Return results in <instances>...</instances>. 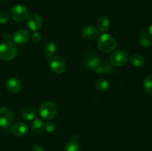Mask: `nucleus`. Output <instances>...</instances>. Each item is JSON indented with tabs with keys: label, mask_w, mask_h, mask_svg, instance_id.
I'll return each instance as SVG.
<instances>
[{
	"label": "nucleus",
	"mask_w": 152,
	"mask_h": 151,
	"mask_svg": "<svg viewBox=\"0 0 152 151\" xmlns=\"http://www.w3.org/2000/svg\"><path fill=\"white\" fill-rule=\"evenodd\" d=\"M32 151H45L44 148L39 144H36L33 147Z\"/></svg>",
	"instance_id": "bb28decb"
},
{
	"label": "nucleus",
	"mask_w": 152,
	"mask_h": 151,
	"mask_svg": "<svg viewBox=\"0 0 152 151\" xmlns=\"http://www.w3.org/2000/svg\"><path fill=\"white\" fill-rule=\"evenodd\" d=\"M117 45V42L112 36L108 33H102L97 41V47L102 53H109L114 51Z\"/></svg>",
	"instance_id": "f257e3e1"
},
{
	"label": "nucleus",
	"mask_w": 152,
	"mask_h": 151,
	"mask_svg": "<svg viewBox=\"0 0 152 151\" xmlns=\"http://www.w3.org/2000/svg\"><path fill=\"white\" fill-rule=\"evenodd\" d=\"M31 38H32V40L34 42L38 43L41 41L42 36H41V34L38 32V31H34V33L32 34V37H31Z\"/></svg>",
	"instance_id": "a878e982"
},
{
	"label": "nucleus",
	"mask_w": 152,
	"mask_h": 151,
	"mask_svg": "<svg viewBox=\"0 0 152 151\" xmlns=\"http://www.w3.org/2000/svg\"><path fill=\"white\" fill-rule=\"evenodd\" d=\"M65 151H80V146L77 141H71L65 145Z\"/></svg>",
	"instance_id": "4be33fe9"
},
{
	"label": "nucleus",
	"mask_w": 152,
	"mask_h": 151,
	"mask_svg": "<svg viewBox=\"0 0 152 151\" xmlns=\"http://www.w3.org/2000/svg\"><path fill=\"white\" fill-rule=\"evenodd\" d=\"M130 63L134 67H141L145 64V59L140 54L133 55L130 58Z\"/></svg>",
	"instance_id": "aec40b11"
},
{
	"label": "nucleus",
	"mask_w": 152,
	"mask_h": 151,
	"mask_svg": "<svg viewBox=\"0 0 152 151\" xmlns=\"http://www.w3.org/2000/svg\"><path fill=\"white\" fill-rule=\"evenodd\" d=\"M18 53V49L13 43L5 41L0 44V59L4 61L13 60Z\"/></svg>",
	"instance_id": "f03ea898"
},
{
	"label": "nucleus",
	"mask_w": 152,
	"mask_h": 151,
	"mask_svg": "<svg viewBox=\"0 0 152 151\" xmlns=\"http://www.w3.org/2000/svg\"><path fill=\"white\" fill-rule=\"evenodd\" d=\"M13 121V114L11 109L7 107H0V127L8 128Z\"/></svg>",
	"instance_id": "423d86ee"
},
{
	"label": "nucleus",
	"mask_w": 152,
	"mask_h": 151,
	"mask_svg": "<svg viewBox=\"0 0 152 151\" xmlns=\"http://www.w3.org/2000/svg\"><path fill=\"white\" fill-rule=\"evenodd\" d=\"M96 25H97L98 30H99L101 33H104L109 28L110 21L107 16H101L97 19Z\"/></svg>",
	"instance_id": "2eb2a0df"
},
{
	"label": "nucleus",
	"mask_w": 152,
	"mask_h": 151,
	"mask_svg": "<svg viewBox=\"0 0 152 151\" xmlns=\"http://www.w3.org/2000/svg\"><path fill=\"white\" fill-rule=\"evenodd\" d=\"M94 87L96 90L99 91H105L109 88L110 82L108 79H105V78H99L96 81Z\"/></svg>",
	"instance_id": "6ab92c4d"
},
{
	"label": "nucleus",
	"mask_w": 152,
	"mask_h": 151,
	"mask_svg": "<svg viewBox=\"0 0 152 151\" xmlns=\"http://www.w3.org/2000/svg\"><path fill=\"white\" fill-rule=\"evenodd\" d=\"M42 25V19L38 14H32L27 19V26L34 31H38Z\"/></svg>",
	"instance_id": "1a4fd4ad"
},
{
	"label": "nucleus",
	"mask_w": 152,
	"mask_h": 151,
	"mask_svg": "<svg viewBox=\"0 0 152 151\" xmlns=\"http://www.w3.org/2000/svg\"><path fill=\"white\" fill-rule=\"evenodd\" d=\"M1 1H4V0H1Z\"/></svg>",
	"instance_id": "c85d7f7f"
},
{
	"label": "nucleus",
	"mask_w": 152,
	"mask_h": 151,
	"mask_svg": "<svg viewBox=\"0 0 152 151\" xmlns=\"http://www.w3.org/2000/svg\"><path fill=\"white\" fill-rule=\"evenodd\" d=\"M101 64H102L101 59L94 53H89L85 58L84 65L86 68L88 70H95Z\"/></svg>",
	"instance_id": "6e6552de"
},
{
	"label": "nucleus",
	"mask_w": 152,
	"mask_h": 151,
	"mask_svg": "<svg viewBox=\"0 0 152 151\" xmlns=\"http://www.w3.org/2000/svg\"><path fill=\"white\" fill-rule=\"evenodd\" d=\"M148 34H149V35H150V36L152 37V24H151V25H150L149 28H148Z\"/></svg>",
	"instance_id": "cd10ccee"
},
{
	"label": "nucleus",
	"mask_w": 152,
	"mask_h": 151,
	"mask_svg": "<svg viewBox=\"0 0 152 151\" xmlns=\"http://www.w3.org/2000/svg\"><path fill=\"white\" fill-rule=\"evenodd\" d=\"M110 64V63H109ZM108 63L105 64L103 65H99V67L96 68L94 70L95 72L98 74H102V73H109L112 70V68L110 66V65Z\"/></svg>",
	"instance_id": "5701e85b"
},
{
	"label": "nucleus",
	"mask_w": 152,
	"mask_h": 151,
	"mask_svg": "<svg viewBox=\"0 0 152 151\" xmlns=\"http://www.w3.org/2000/svg\"><path fill=\"white\" fill-rule=\"evenodd\" d=\"M143 88L148 94L152 95V75L148 76L143 81Z\"/></svg>",
	"instance_id": "412c9836"
},
{
	"label": "nucleus",
	"mask_w": 152,
	"mask_h": 151,
	"mask_svg": "<svg viewBox=\"0 0 152 151\" xmlns=\"http://www.w3.org/2000/svg\"><path fill=\"white\" fill-rule=\"evenodd\" d=\"M30 35L28 31L26 30H18L14 33L13 36V39L15 43L17 44H24L27 43L29 40Z\"/></svg>",
	"instance_id": "9b49d317"
},
{
	"label": "nucleus",
	"mask_w": 152,
	"mask_h": 151,
	"mask_svg": "<svg viewBox=\"0 0 152 151\" xmlns=\"http://www.w3.org/2000/svg\"><path fill=\"white\" fill-rule=\"evenodd\" d=\"M56 126L53 122H46L44 124V130H46L48 133H53L56 130Z\"/></svg>",
	"instance_id": "b1692460"
},
{
	"label": "nucleus",
	"mask_w": 152,
	"mask_h": 151,
	"mask_svg": "<svg viewBox=\"0 0 152 151\" xmlns=\"http://www.w3.org/2000/svg\"><path fill=\"white\" fill-rule=\"evenodd\" d=\"M44 124L40 118H34L31 123V130L36 133H40L44 130Z\"/></svg>",
	"instance_id": "a211bd4d"
},
{
	"label": "nucleus",
	"mask_w": 152,
	"mask_h": 151,
	"mask_svg": "<svg viewBox=\"0 0 152 151\" xmlns=\"http://www.w3.org/2000/svg\"><path fill=\"white\" fill-rule=\"evenodd\" d=\"M139 41L142 47H145V48H148L152 44V41L150 38V35L145 29H142L140 33Z\"/></svg>",
	"instance_id": "4468645a"
},
{
	"label": "nucleus",
	"mask_w": 152,
	"mask_h": 151,
	"mask_svg": "<svg viewBox=\"0 0 152 151\" xmlns=\"http://www.w3.org/2000/svg\"><path fill=\"white\" fill-rule=\"evenodd\" d=\"M40 116L46 120H50L56 117L58 113V107L54 102H46L40 106L39 109Z\"/></svg>",
	"instance_id": "7ed1b4c3"
},
{
	"label": "nucleus",
	"mask_w": 152,
	"mask_h": 151,
	"mask_svg": "<svg viewBox=\"0 0 152 151\" xmlns=\"http://www.w3.org/2000/svg\"><path fill=\"white\" fill-rule=\"evenodd\" d=\"M82 36L83 38L88 41H92L95 39L99 36V30L96 28L92 25L85 27L82 30Z\"/></svg>",
	"instance_id": "9d476101"
},
{
	"label": "nucleus",
	"mask_w": 152,
	"mask_h": 151,
	"mask_svg": "<svg viewBox=\"0 0 152 151\" xmlns=\"http://www.w3.org/2000/svg\"><path fill=\"white\" fill-rule=\"evenodd\" d=\"M6 87L11 93H18L22 89V84L17 78H10L6 81Z\"/></svg>",
	"instance_id": "ddd939ff"
},
{
	"label": "nucleus",
	"mask_w": 152,
	"mask_h": 151,
	"mask_svg": "<svg viewBox=\"0 0 152 151\" xmlns=\"http://www.w3.org/2000/svg\"><path fill=\"white\" fill-rule=\"evenodd\" d=\"M9 17H10V14L8 13V12L4 11V10L0 12V24L4 25V24L7 23V21L9 20Z\"/></svg>",
	"instance_id": "393cba45"
},
{
	"label": "nucleus",
	"mask_w": 152,
	"mask_h": 151,
	"mask_svg": "<svg viewBox=\"0 0 152 151\" xmlns=\"http://www.w3.org/2000/svg\"><path fill=\"white\" fill-rule=\"evenodd\" d=\"M36 115H37V112L34 108L31 107H25L23 110L22 111V117L26 121H31L35 118Z\"/></svg>",
	"instance_id": "dca6fc26"
},
{
	"label": "nucleus",
	"mask_w": 152,
	"mask_h": 151,
	"mask_svg": "<svg viewBox=\"0 0 152 151\" xmlns=\"http://www.w3.org/2000/svg\"><path fill=\"white\" fill-rule=\"evenodd\" d=\"M29 10L28 7L23 4H16L12 7L10 10V16L12 19L18 22H22L26 20L28 17Z\"/></svg>",
	"instance_id": "20e7f679"
},
{
	"label": "nucleus",
	"mask_w": 152,
	"mask_h": 151,
	"mask_svg": "<svg viewBox=\"0 0 152 151\" xmlns=\"http://www.w3.org/2000/svg\"><path fill=\"white\" fill-rule=\"evenodd\" d=\"M56 50H57V47H56V45L55 44V43L51 42V41L47 43L44 47L45 53V56L48 59L53 57V55L56 53Z\"/></svg>",
	"instance_id": "f3484780"
},
{
	"label": "nucleus",
	"mask_w": 152,
	"mask_h": 151,
	"mask_svg": "<svg viewBox=\"0 0 152 151\" xmlns=\"http://www.w3.org/2000/svg\"><path fill=\"white\" fill-rule=\"evenodd\" d=\"M129 55L125 50H118L113 52L110 56V64L113 66L121 67L129 62Z\"/></svg>",
	"instance_id": "39448f33"
},
{
	"label": "nucleus",
	"mask_w": 152,
	"mask_h": 151,
	"mask_svg": "<svg viewBox=\"0 0 152 151\" xmlns=\"http://www.w3.org/2000/svg\"><path fill=\"white\" fill-rule=\"evenodd\" d=\"M48 61L50 69L55 73L61 74L66 70V62L61 56H53Z\"/></svg>",
	"instance_id": "0eeeda50"
},
{
	"label": "nucleus",
	"mask_w": 152,
	"mask_h": 151,
	"mask_svg": "<svg viewBox=\"0 0 152 151\" xmlns=\"http://www.w3.org/2000/svg\"><path fill=\"white\" fill-rule=\"evenodd\" d=\"M11 132L16 136H24L28 133V127L25 123L18 121L12 126Z\"/></svg>",
	"instance_id": "f8f14e48"
}]
</instances>
